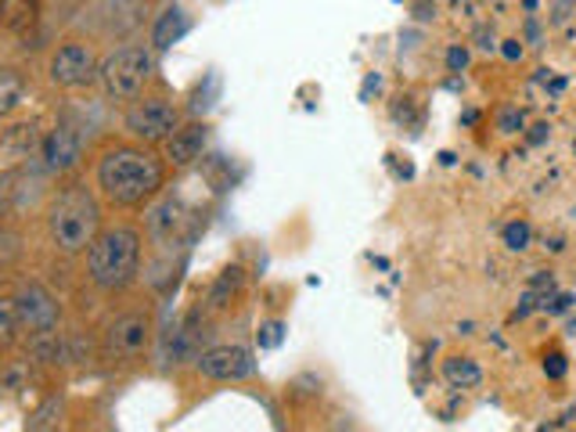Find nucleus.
I'll return each mask as SVG.
<instances>
[{"label": "nucleus", "mask_w": 576, "mask_h": 432, "mask_svg": "<svg viewBox=\"0 0 576 432\" xmlns=\"http://www.w3.org/2000/svg\"><path fill=\"white\" fill-rule=\"evenodd\" d=\"M501 238H504V245H508L512 252H523V249H530L534 231H530V224H526V220H512V224L501 231Z\"/></svg>", "instance_id": "aec40b11"}, {"label": "nucleus", "mask_w": 576, "mask_h": 432, "mask_svg": "<svg viewBox=\"0 0 576 432\" xmlns=\"http://www.w3.org/2000/svg\"><path fill=\"white\" fill-rule=\"evenodd\" d=\"M566 371H569V365H566V354L562 349H551V354H544V375L548 379H566Z\"/></svg>", "instance_id": "5701e85b"}, {"label": "nucleus", "mask_w": 576, "mask_h": 432, "mask_svg": "<svg viewBox=\"0 0 576 432\" xmlns=\"http://www.w3.org/2000/svg\"><path fill=\"white\" fill-rule=\"evenodd\" d=\"M206 141H209V123H198V120L181 123L177 131H173L170 141L162 145V156H167V162L173 170H187L203 159Z\"/></svg>", "instance_id": "f8f14e48"}, {"label": "nucleus", "mask_w": 576, "mask_h": 432, "mask_svg": "<svg viewBox=\"0 0 576 432\" xmlns=\"http://www.w3.org/2000/svg\"><path fill=\"white\" fill-rule=\"evenodd\" d=\"M170 162L159 148L140 141H109L94 156V188H98L105 209H148L167 192Z\"/></svg>", "instance_id": "f257e3e1"}, {"label": "nucleus", "mask_w": 576, "mask_h": 432, "mask_svg": "<svg viewBox=\"0 0 576 432\" xmlns=\"http://www.w3.org/2000/svg\"><path fill=\"white\" fill-rule=\"evenodd\" d=\"M19 173L15 170H8V173H0V224H4V217L15 209V198H19Z\"/></svg>", "instance_id": "412c9836"}, {"label": "nucleus", "mask_w": 576, "mask_h": 432, "mask_svg": "<svg viewBox=\"0 0 576 432\" xmlns=\"http://www.w3.org/2000/svg\"><path fill=\"white\" fill-rule=\"evenodd\" d=\"M140 252H145V235L134 224H105L84 252L87 282L105 296H120L137 282Z\"/></svg>", "instance_id": "7ed1b4c3"}, {"label": "nucleus", "mask_w": 576, "mask_h": 432, "mask_svg": "<svg viewBox=\"0 0 576 432\" xmlns=\"http://www.w3.org/2000/svg\"><path fill=\"white\" fill-rule=\"evenodd\" d=\"M19 260H22V235L15 227L0 224V274H8Z\"/></svg>", "instance_id": "a211bd4d"}, {"label": "nucleus", "mask_w": 576, "mask_h": 432, "mask_svg": "<svg viewBox=\"0 0 576 432\" xmlns=\"http://www.w3.org/2000/svg\"><path fill=\"white\" fill-rule=\"evenodd\" d=\"M156 79V51L148 44H126L115 48L109 58H101L98 84L109 101H134Z\"/></svg>", "instance_id": "20e7f679"}, {"label": "nucleus", "mask_w": 576, "mask_h": 432, "mask_svg": "<svg viewBox=\"0 0 576 432\" xmlns=\"http://www.w3.org/2000/svg\"><path fill=\"white\" fill-rule=\"evenodd\" d=\"M187 29H192V18H187V11L177 8V4H170V8H162L156 22H151V33H148V48L162 54V51H170V48H177V44L187 37Z\"/></svg>", "instance_id": "ddd939ff"}, {"label": "nucleus", "mask_w": 576, "mask_h": 432, "mask_svg": "<svg viewBox=\"0 0 576 432\" xmlns=\"http://www.w3.org/2000/svg\"><path fill=\"white\" fill-rule=\"evenodd\" d=\"M544 137H551V126H548V123H540V126H534L530 141H534V145H540V141H544Z\"/></svg>", "instance_id": "c85d7f7f"}, {"label": "nucleus", "mask_w": 576, "mask_h": 432, "mask_svg": "<svg viewBox=\"0 0 576 432\" xmlns=\"http://www.w3.org/2000/svg\"><path fill=\"white\" fill-rule=\"evenodd\" d=\"M415 18H421V22L437 18V8H432V4H418V8H415Z\"/></svg>", "instance_id": "cd10ccee"}, {"label": "nucleus", "mask_w": 576, "mask_h": 432, "mask_svg": "<svg viewBox=\"0 0 576 432\" xmlns=\"http://www.w3.org/2000/svg\"><path fill=\"white\" fill-rule=\"evenodd\" d=\"M187 224H192V213H187V206L181 202L177 195L162 192L156 202L148 206V238L156 245H162V249L177 245L184 238Z\"/></svg>", "instance_id": "9b49d317"}, {"label": "nucleus", "mask_w": 576, "mask_h": 432, "mask_svg": "<svg viewBox=\"0 0 576 432\" xmlns=\"http://www.w3.org/2000/svg\"><path fill=\"white\" fill-rule=\"evenodd\" d=\"M11 296H15L19 335L44 338V335L58 332V324H62V299H58L44 282L29 277V282H22L15 292H11Z\"/></svg>", "instance_id": "6e6552de"}, {"label": "nucleus", "mask_w": 576, "mask_h": 432, "mask_svg": "<svg viewBox=\"0 0 576 432\" xmlns=\"http://www.w3.org/2000/svg\"><path fill=\"white\" fill-rule=\"evenodd\" d=\"M569 8H573V0H559V4H555V15H551V22H555V26H562V22L569 18Z\"/></svg>", "instance_id": "bb28decb"}, {"label": "nucleus", "mask_w": 576, "mask_h": 432, "mask_svg": "<svg viewBox=\"0 0 576 432\" xmlns=\"http://www.w3.org/2000/svg\"><path fill=\"white\" fill-rule=\"evenodd\" d=\"M101 227H105V202H101L98 188L87 181L62 184L44 209L47 242H51V249L62 256H84Z\"/></svg>", "instance_id": "f03ea898"}, {"label": "nucleus", "mask_w": 576, "mask_h": 432, "mask_svg": "<svg viewBox=\"0 0 576 432\" xmlns=\"http://www.w3.org/2000/svg\"><path fill=\"white\" fill-rule=\"evenodd\" d=\"M151 343H156V318H151V310H123L105 324L101 357L115 368H131L148 360Z\"/></svg>", "instance_id": "39448f33"}, {"label": "nucleus", "mask_w": 576, "mask_h": 432, "mask_svg": "<svg viewBox=\"0 0 576 432\" xmlns=\"http://www.w3.org/2000/svg\"><path fill=\"white\" fill-rule=\"evenodd\" d=\"M101 58L87 40H62L58 48L47 54V79L58 90H84L98 84Z\"/></svg>", "instance_id": "0eeeda50"}, {"label": "nucleus", "mask_w": 576, "mask_h": 432, "mask_svg": "<svg viewBox=\"0 0 576 432\" xmlns=\"http://www.w3.org/2000/svg\"><path fill=\"white\" fill-rule=\"evenodd\" d=\"M537 8V0H526V11H534Z\"/></svg>", "instance_id": "c756f323"}, {"label": "nucleus", "mask_w": 576, "mask_h": 432, "mask_svg": "<svg viewBox=\"0 0 576 432\" xmlns=\"http://www.w3.org/2000/svg\"><path fill=\"white\" fill-rule=\"evenodd\" d=\"M523 126H526V120H523L519 109H501L498 112V131L501 134H523Z\"/></svg>", "instance_id": "4be33fe9"}, {"label": "nucleus", "mask_w": 576, "mask_h": 432, "mask_svg": "<svg viewBox=\"0 0 576 432\" xmlns=\"http://www.w3.org/2000/svg\"><path fill=\"white\" fill-rule=\"evenodd\" d=\"M29 95V79L22 69L15 65H0V123L8 120V115H15L22 104H26Z\"/></svg>", "instance_id": "4468645a"}, {"label": "nucleus", "mask_w": 576, "mask_h": 432, "mask_svg": "<svg viewBox=\"0 0 576 432\" xmlns=\"http://www.w3.org/2000/svg\"><path fill=\"white\" fill-rule=\"evenodd\" d=\"M573 156H576V137H573Z\"/></svg>", "instance_id": "7c9ffc66"}, {"label": "nucleus", "mask_w": 576, "mask_h": 432, "mask_svg": "<svg viewBox=\"0 0 576 432\" xmlns=\"http://www.w3.org/2000/svg\"><path fill=\"white\" fill-rule=\"evenodd\" d=\"M40 15L37 0H0V26L8 33H26Z\"/></svg>", "instance_id": "dca6fc26"}, {"label": "nucleus", "mask_w": 576, "mask_h": 432, "mask_svg": "<svg viewBox=\"0 0 576 432\" xmlns=\"http://www.w3.org/2000/svg\"><path fill=\"white\" fill-rule=\"evenodd\" d=\"M281 343V324H264L260 346H278Z\"/></svg>", "instance_id": "393cba45"}, {"label": "nucleus", "mask_w": 576, "mask_h": 432, "mask_svg": "<svg viewBox=\"0 0 576 432\" xmlns=\"http://www.w3.org/2000/svg\"><path fill=\"white\" fill-rule=\"evenodd\" d=\"M40 159L47 170L58 173V177L73 173L79 162H84V134H79L73 123L51 126V131L40 137Z\"/></svg>", "instance_id": "9d476101"}, {"label": "nucleus", "mask_w": 576, "mask_h": 432, "mask_svg": "<svg viewBox=\"0 0 576 432\" xmlns=\"http://www.w3.org/2000/svg\"><path fill=\"white\" fill-rule=\"evenodd\" d=\"M468 69V48L465 44H451L446 48V73H465Z\"/></svg>", "instance_id": "b1692460"}, {"label": "nucleus", "mask_w": 576, "mask_h": 432, "mask_svg": "<svg viewBox=\"0 0 576 432\" xmlns=\"http://www.w3.org/2000/svg\"><path fill=\"white\" fill-rule=\"evenodd\" d=\"M181 123H184L181 104L170 95H148V90L140 98L126 101V112H123L126 137H131V141H140V145H151V148L167 145Z\"/></svg>", "instance_id": "423d86ee"}, {"label": "nucleus", "mask_w": 576, "mask_h": 432, "mask_svg": "<svg viewBox=\"0 0 576 432\" xmlns=\"http://www.w3.org/2000/svg\"><path fill=\"white\" fill-rule=\"evenodd\" d=\"M501 51H504V58H508V62H519V58H523V44L519 40H504Z\"/></svg>", "instance_id": "a878e982"}, {"label": "nucleus", "mask_w": 576, "mask_h": 432, "mask_svg": "<svg viewBox=\"0 0 576 432\" xmlns=\"http://www.w3.org/2000/svg\"><path fill=\"white\" fill-rule=\"evenodd\" d=\"M242 288H245V271H242V267H228V271H220L213 288H209V307L228 310L231 303L242 296Z\"/></svg>", "instance_id": "f3484780"}, {"label": "nucleus", "mask_w": 576, "mask_h": 432, "mask_svg": "<svg viewBox=\"0 0 576 432\" xmlns=\"http://www.w3.org/2000/svg\"><path fill=\"white\" fill-rule=\"evenodd\" d=\"M440 371L446 385H454V390H476V385H483V368L473 357H446Z\"/></svg>", "instance_id": "2eb2a0df"}, {"label": "nucleus", "mask_w": 576, "mask_h": 432, "mask_svg": "<svg viewBox=\"0 0 576 432\" xmlns=\"http://www.w3.org/2000/svg\"><path fill=\"white\" fill-rule=\"evenodd\" d=\"M195 368L198 375L209 379V382H245L256 375V357L249 346L242 343H220V346H209L203 354L195 357Z\"/></svg>", "instance_id": "1a4fd4ad"}, {"label": "nucleus", "mask_w": 576, "mask_h": 432, "mask_svg": "<svg viewBox=\"0 0 576 432\" xmlns=\"http://www.w3.org/2000/svg\"><path fill=\"white\" fill-rule=\"evenodd\" d=\"M19 338V313H15V296L0 292V346H11Z\"/></svg>", "instance_id": "6ab92c4d"}]
</instances>
